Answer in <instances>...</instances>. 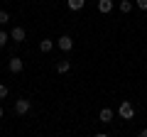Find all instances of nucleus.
<instances>
[{"instance_id":"4468645a","label":"nucleus","mask_w":147,"mask_h":137,"mask_svg":"<svg viewBox=\"0 0 147 137\" xmlns=\"http://www.w3.org/2000/svg\"><path fill=\"white\" fill-rule=\"evenodd\" d=\"M5 95H7V86H5V83H0V100L5 98Z\"/></svg>"},{"instance_id":"9d476101","label":"nucleus","mask_w":147,"mask_h":137,"mask_svg":"<svg viewBox=\"0 0 147 137\" xmlns=\"http://www.w3.org/2000/svg\"><path fill=\"white\" fill-rule=\"evenodd\" d=\"M130 10H132V3H130V0H120V12H123V15H127Z\"/></svg>"},{"instance_id":"2eb2a0df","label":"nucleus","mask_w":147,"mask_h":137,"mask_svg":"<svg viewBox=\"0 0 147 137\" xmlns=\"http://www.w3.org/2000/svg\"><path fill=\"white\" fill-rule=\"evenodd\" d=\"M135 5L140 7V10H147V0H135Z\"/></svg>"},{"instance_id":"39448f33","label":"nucleus","mask_w":147,"mask_h":137,"mask_svg":"<svg viewBox=\"0 0 147 137\" xmlns=\"http://www.w3.org/2000/svg\"><path fill=\"white\" fill-rule=\"evenodd\" d=\"M10 39H15V42H25V27H12Z\"/></svg>"},{"instance_id":"6e6552de","label":"nucleus","mask_w":147,"mask_h":137,"mask_svg":"<svg viewBox=\"0 0 147 137\" xmlns=\"http://www.w3.org/2000/svg\"><path fill=\"white\" fill-rule=\"evenodd\" d=\"M52 49H54V42H52V39H42V42H39V52L47 54V52H52Z\"/></svg>"},{"instance_id":"20e7f679","label":"nucleus","mask_w":147,"mask_h":137,"mask_svg":"<svg viewBox=\"0 0 147 137\" xmlns=\"http://www.w3.org/2000/svg\"><path fill=\"white\" fill-rule=\"evenodd\" d=\"M7 66H10V71H12V74H20L22 68H25V61H22L20 56H12V59H10V64H7Z\"/></svg>"},{"instance_id":"7ed1b4c3","label":"nucleus","mask_w":147,"mask_h":137,"mask_svg":"<svg viewBox=\"0 0 147 137\" xmlns=\"http://www.w3.org/2000/svg\"><path fill=\"white\" fill-rule=\"evenodd\" d=\"M57 47L61 49V52H71V49H74V39L69 37V34H64V37L57 39Z\"/></svg>"},{"instance_id":"9b49d317","label":"nucleus","mask_w":147,"mask_h":137,"mask_svg":"<svg viewBox=\"0 0 147 137\" xmlns=\"http://www.w3.org/2000/svg\"><path fill=\"white\" fill-rule=\"evenodd\" d=\"M84 3H86V0H69V7H71V10H81Z\"/></svg>"},{"instance_id":"423d86ee","label":"nucleus","mask_w":147,"mask_h":137,"mask_svg":"<svg viewBox=\"0 0 147 137\" xmlns=\"http://www.w3.org/2000/svg\"><path fill=\"white\" fill-rule=\"evenodd\" d=\"M110 10H113V0H98V12L108 15Z\"/></svg>"},{"instance_id":"a211bd4d","label":"nucleus","mask_w":147,"mask_h":137,"mask_svg":"<svg viewBox=\"0 0 147 137\" xmlns=\"http://www.w3.org/2000/svg\"><path fill=\"white\" fill-rule=\"evenodd\" d=\"M3 115H5V113H3V108H0V118H3Z\"/></svg>"},{"instance_id":"f8f14e48","label":"nucleus","mask_w":147,"mask_h":137,"mask_svg":"<svg viewBox=\"0 0 147 137\" xmlns=\"http://www.w3.org/2000/svg\"><path fill=\"white\" fill-rule=\"evenodd\" d=\"M10 39V34H7L5 30H0V47H5V42Z\"/></svg>"},{"instance_id":"1a4fd4ad","label":"nucleus","mask_w":147,"mask_h":137,"mask_svg":"<svg viewBox=\"0 0 147 137\" xmlns=\"http://www.w3.org/2000/svg\"><path fill=\"white\" fill-rule=\"evenodd\" d=\"M69 68H71V64H69L66 59H64V61H59V64H57V71H59V74H66Z\"/></svg>"},{"instance_id":"f03ea898","label":"nucleus","mask_w":147,"mask_h":137,"mask_svg":"<svg viewBox=\"0 0 147 137\" xmlns=\"http://www.w3.org/2000/svg\"><path fill=\"white\" fill-rule=\"evenodd\" d=\"M30 108H32V103H30L27 98H17V100H15V113H17V115H27Z\"/></svg>"},{"instance_id":"ddd939ff","label":"nucleus","mask_w":147,"mask_h":137,"mask_svg":"<svg viewBox=\"0 0 147 137\" xmlns=\"http://www.w3.org/2000/svg\"><path fill=\"white\" fill-rule=\"evenodd\" d=\"M7 20H10V15L5 10H0V25H7Z\"/></svg>"},{"instance_id":"f3484780","label":"nucleus","mask_w":147,"mask_h":137,"mask_svg":"<svg viewBox=\"0 0 147 137\" xmlns=\"http://www.w3.org/2000/svg\"><path fill=\"white\" fill-rule=\"evenodd\" d=\"M93 137H108V135H105V132H98V135H93Z\"/></svg>"},{"instance_id":"f257e3e1","label":"nucleus","mask_w":147,"mask_h":137,"mask_svg":"<svg viewBox=\"0 0 147 137\" xmlns=\"http://www.w3.org/2000/svg\"><path fill=\"white\" fill-rule=\"evenodd\" d=\"M118 115H120L123 120H132V118H135V108H132V103L123 100V103H120V108H118Z\"/></svg>"},{"instance_id":"0eeeda50","label":"nucleus","mask_w":147,"mask_h":137,"mask_svg":"<svg viewBox=\"0 0 147 137\" xmlns=\"http://www.w3.org/2000/svg\"><path fill=\"white\" fill-rule=\"evenodd\" d=\"M98 120L100 122H110V120H113V110H110V108H103L100 115H98Z\"/></svg>"},{"instance_id":"dca6fc26","label":"nucleus","mask_w":147,"mask_h":137,"mask_svg":"<svg viewBox=\"0 0 147 137\" xmlns=\"http://www.w3.org/2000/svg\"><path fill=\"white\" fill-rule=\"evenodd\" d=\"M137 137H147V127H145V130H140V132H137Z\"/></svg>"}]
</instances>
